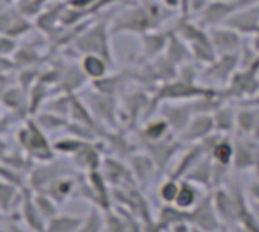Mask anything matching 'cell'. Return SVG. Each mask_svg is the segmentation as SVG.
<instances>
[{"mask_svg": "<svg viewBox=\"0 0 259 232\" xmlns=\"http://www.w3.org/2000/svg\"><path fill=\"white\" fill-rule=\"evenodd\" d=\"M235 193L238 199V225H241L246 232H259L258 217L255 216L246 193L240 188H235Z\"/></svg>", "mask_w": 259, "mask_h": 232, "instance_id": "12", "label": "cell"}, {"mask_svg": "<svg viewBox=\"0 0 259 232\" xmlns=\"http://www.w3.org/2000/svg\"><path fill=\"white\" fill-rule=\"evenodd\" d=\"M250 205H252V210H253L255 216L258 217V220H259V204H256V202H252V201H250Z\"/></svg>", "mask_w": 259, "mask_h": 232, "instance_id": "25", "label": "cell"}, {"mask_svg": "<svg viewBox=\"0 0 259 232\" xmlns=\"http://www.w3.org/2000/svg\"><path fill=\"white\" fill-rule=\"evenodd\" d=\"M205 157H208L206 155V152H205V149L202 147V144L199 143V144H191L185 152H184V155L179 158V161L176 163V166H175V169L171 170V178H175V179H178V181H182V179H185V176L205 158Z\"/></svg>", "mask_w": 259, "mask_h": 232, "instance_id": "9", "label": "cell"}, {"mask_svg": "<svg viewBox=\"0 0 259 232\" xmlns=\"http://www.w3.org/2000/svg\"><path fill=\"white\" fill-rule=\"evenodd\" d=\"M161 112L171 132L178 134V137L187 129L191 119L194 117L191 105H165Z\"/></svg>", "mask_w": 259, "mask_h": 232, "instance_id": "8", "label": "cell"}, {"mask_svg": "<svg viewBox=\"0 0 259 232\" xmlns=\"http://www.w3.org/2000/svg\"><path fill=\"white\" fill-rule=\"evenodd\" d=\"M212 204L219 219L223 226H235L238 225V199L235 190H228L223 185L211 190Z\"/></svg>", "mask_w": 259, "mask_h": 232, "instance_id": "3", "label": "cell"}, {"mask_svg": "<svg viewBox=\"0 0 259 232\" xmlns=\"http://www.w3.org/2000/svg\"><path fill=\"white\" fill-rule=\"evenodd\" d=\"M184 222H188V213L179 210L175 205H162L155 220V223L162 232L170 231L173 226L184 223Z\"/></svg>", "mask_w": 259, "mask_h": 232, "instance_id": "13", "label": "cell"}, {"mask_svg": "<svg viewBox=\"0 0 259 232\" xmlns=\"http://www.w3.org/2000/svg\"><path fill=\"white\" fill-rule=\"evenodd\" d=\"M170 232H193V226L188 223V222H184V223H179L176 226H173Z\"/></svg>", "mask_w": 259, "mask_h": 232, "instance_id": "23", "label": "cell"}, {"mask_svg": "<svg viewBox=\"0 0 259 232\" xmlns=\"http://www.w3.org/2000/svg\"><path fill=\"white\" fill-rule=\"evenodd\" d=\"M250 138H252L255 143H258L259 144V115L258 120H256V125H255V128H253V132H252V135H250Z\"/></svg>", "mask_w": 259, "mask_h": 232, "instance_id": "24", "label": "cell"}, {"mask_svg": "<svg viewBox=\"0 0 259 232\" xmlns=\"http://www.w3.org/2000/svg\"><path fill=\"white\" fill-rule=\"evenodd\" d=\"M205 193H202V188L197 187L196 184L190 182V181H181L179 184V191L175 201V207H178L182 211L190 213L203 198Z\"/></svg>", "mask_w": 259, "mask_h": 232, "instance_id": "10", "label": "cell"}, {"mask_svg": "<svg viewBox=\"0 0 259 232\" xmlns=\"http://www.w3.org/2000/svg\"><path fill=\"white\" fill-rule=\"evenodd\" d=\"M209 158L215 164L229 169V166H232V161H234V143H231L229 138L222 135L220 140L212 147V150L209 153Z\"/></svg>", "mask_w": 259, "mask_h": 232, "instance_id": "15", "label": "cell"}, {"mask_svg": "<svg viewBox=\"0 0 259 232\" xmlns=\"http://www.w3.org/2000/svg\"><path fill=\"white\" fill-rule=\"evenodd\" d=\"M259 157V144L250 140H238L234 143V161L232 166L240 170H252Z\"/></svg>", "mask_w": 259, "mask_h": 232, "instance_id": "7", "label": "cell"}, {"mask_svg": "<svg viewBox=\"0 0 259 232\" xmlns=\"http://www.w3.org/2000/svg\"><path fill=\"white\" fill-rule=\"evenodd\" d=\"M146 153L149 155V158L152 160V163L155 164L158 172H165L171 161L175 160V157L179 153V150L182 149V141L179 138H165L156 143H147L144 144Z\"/></svg>", "mask_w": 259, "mask_h": 232, "instance_id": "4", "label": "cell"}, {"mask_svg": "<svg viewBox=\"0 0 259 232\" xmlns=\"http://www.w3.org/2000/svg\"><path fill=\"white\" fill-rule=\"evenodd\" d=\"M215 132L214 128V120L212 115H194L187 126V129L178 137L182 143L191 146V144H199L208 137H211Z\"/></svg>", "mask_w": 259, "mask_h": 232, "instance_id": "5", "label": "cell"}, {"mask_svg": "<svg viewBox=\"0 0 259 232\" xmlns=\"http://www.w3.org/2000/svg\"><path fill=\"white\" fill-rule=\"evenodd\" d=\"M250 105L252 106H255V108H259V94L256 97H253L252 100H250Z\"/></svg>", "mask_w": 259, "mask_h": 232, "instance_id": "27", "label": "cell"}, {"mask_svg": "<svg viewBox=\"0 0 259 232\" xmlns=\"http://www.w3.org/2000/svg\"><path fill=\"white\" fill-rule=\"evenodd\" d=\"M87 68H88V71L93 73V74H100V73H103V64H102L99 59H96V58L88 59Z\"/></svg>", "mask_w": 259, "mask_h": 232, "instance_id": "21", "label": "cell"}, {"mask_svg": "<svg viewBox=\"0 0 259 232\" xmlns=\"http://www.w3.org/2000/svg\"><path fill=\"white\" fill-rule=\"evenodd\" d=\"M211 64L212 65H211L208 74L219 81H226L235 74L234 70L237 65V59L234 58V55H223L220 61H212Z\"/></svg>", "mask_w": 259, "mask_h": 232, "instance_id": "17", "label": "cell"}, {"mask_svg": "<svg viewBox=\"0 0 259 232\" xmlns=\"http://www.w3.org/2000/svg\"><path fill=\"white\" fill-rule=\"evenodd\" d=\"M134 170H135V176L138 181L141 182H146L149 181L156 170L155 164L152 163V160L149 158L147 153H143V155H137L134 158Z\"/></svg>", "mask_w": 259, "mask_h": 232, "instance_id": "19", "label": "cell"}, {"mask_svg": "<svg viewBox=\"0 0 259 232\" xmlns=\"http://www.w3.org/2000/svg\"><path fill=\"white\" fill-rule=\"evenodd\" d=\"M188 222L194 229H199V231L222 232L225 226L215 213L211 191L205 193L200 202L188 213Z\"/></svg>", "mask_w": 259, "mask_h": 232, "instance_id": "2", "label": "cell"}, {"mask_svg": "<svg viewBox=\"0 0 259 232\" xmlns=\"http://www.w3.org/2000/svg\"><path fill=\"white\" fill-rule=\"evenodd\" d=\"M171 135V129L167 125V122L161 117L156 120L149 122L143 129H141V137L144 140V144L147 143H156L161 140H165Z\"/></svg>", "mask_w": 259, "mask_h": 232, "instance_id": "14", "label": "cell"}, {"mask_svg": "<svg viewBox=\"0 0 259 232\" xmlns=\"http://www.w3.org/2000/svg\"><path fill=\"white\" fill-rule=\"evenodd\" d=\"M217 93L211 88H203L194 84V81L179 79V81H168L164 84L156 94V102L161 100H196L205 96H215Z\"/></svg>", "mask_w": 259, "mask_h": 232, "instance_id": "1", "label": "cell"}, {"mask_svg": "<svg viewBox=\"0 0 259 232\" xmlns=\"http://www.w3.org/2000/svg\"><path fill=\"white\" fill-rule=\"evenodd\" d=\"M259 71V61L250 64L244 71L235 73L231 78L229 94L232 96H253L259 87L256 73Z\"/></svg>", "mask_w": 259, "mask_h": 232, "instance_id": "6", "label": "cell"}, {"mask_svg": "<svg viewBox=\"0 0 259 232\" xmlns=\"http://www.w3.org/2000/svg\"><path fill=\"white\" fill-rule=\"evenodd\" d=\"M253 173H255V176H256V181H259V157L258 160H256V163H255V166H253Z\"/></svg>", "mask_w": 259, "mask_h": 232, "instance_id": "26", "label": "cell"}, {"mask_svg": "<svg viewBox=\"0 0 259 232\" xmlns=\"http://www.w3.org/2000/svg\"><path fill=\"white\" fill-rule=\"evenodd\" d=\"M193 232H203V231H199V229H194V228H193Z\"/></svg>", "mask_w": 259, "mask_h": 232, "instance_id": "28", "label": "cell"}, {"mask_svg": "<svg viewBox=\"0 0 259 232\" xmlns=\"http://www.w3.org/2000/svg\"><path fill=\"white\" fill-rule=\"evenodd\" d=\"M249 196H250V201L252 202L259 204V181H255V182L250 184V187H249Z\"/></svg>", "mask_w": 259, "mask_h": 232, "instance_id": "22", "label": "cell"}, {"mask_svg": "<svg viewBox=\"0 0 259 232\" xmlns=\"http://www.w3.org/2000/svg\"><path fill=\"white\" fill-rule=\"evenodd\" d=\"M258 115L259 108H255V106L240 109L235 117V129H238L243 135H252Z\"/></svg>", "mask_w": 259, "mask_h": 232, "instance_id": "18", "label": "cell"}, {"mask_svg": "<svg viewBox=\"0 0 259 232\" xmlns=\"http://www.w3.org/2000/svg\"><path fill=\"white\" fill-rule=\"evenodd\" d=\"M235 117H237V112H234L232 109L223 108V105L219 106L212 112V120H214L215 132L220 134V135L232 132L235 129Z\"/></svg>", "mask_w": 259, "mask_h": 232, "instance_id": "16", "label": "cell"}, {"mask_svg": "<svg viewBox=\"0 0 259 232\" xmlns=\"http://www.w3.org/2000/svg\"><path fill=\"white\" fill-rule=\"evenodd\" d=\"M179 184L181 181L171 176L161 182V185L158 187V198L162 202V205H175V201L179 191Z\"/></svg>", "mask_w": 259, "mask_h": 232, "instance_id": "20", "label": "cell"}, {"mask_svg": "<svg viewBox=\"0 0 259 232\" xmlns=\"http://www.w3.org/2000/svg\"><path fill=\"white\" fill-rule=\"evenodd\" d=\"M184 181V179H182ZM185 181L196 184L197 187L214 190V163L209 157H205L187 176Z\"/></svg>", "mask_w": 259, "mask_h": 232, "instance_id": "11", "label": "cell"}]
</instances>
